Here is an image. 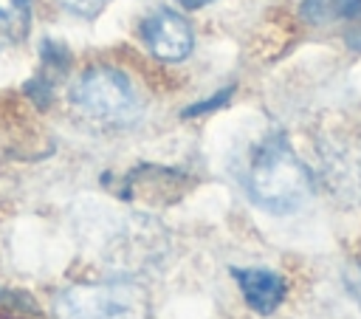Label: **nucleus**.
<instances>
[{
	"label": "nucleus",
	"mask_w": 361,
	"mask_h": 319,
	"mask_svg": "<svg viewBox=\"0 0 361 319\" xmlns=\"http://www.w3.org/2000/svg\"><path fill=\"white\" fill-rule=\"evenodd\" d=\"M243 183L248 198L274 215H290L302 209L313 195L310 169L279 133L265 136L251 150Z\"/></svg>",
	"instance_id": "1"
},
{
	"label": "nucleus",
	"mask_w": 361,
	"mask_h": 319,
	"mask_svg": "<svg viewBox=\"0 0 361 319\" xmlns=\"http://www.w3.org/2000/svg\"><path fill=\"white\" fill-rule=\"evenodd\" d=\"M71 104L73 110L96 124V127H130L141 116V99L133 82L110 68V65H93L87 68L71 88Z\"/></svg>",
	"instance_id": "2"
},
{
	"label": "nucleus",
	"mask_w": 361,
	"mask_h": 319,
	"mask_svg": "<svg viewBox=\"0 0 361 319\" xmlns=\"http://www.w3.org/2000/svg\"><path fill=\"white\" fill-rule=\"evenodd\" d=\"M59 319H152L149 296L130 279L85 282L56 296Z\"/></svg>",
	"instance_id": "3"
},
{
	"label": "nucleus",
	"mask_w": 361,
	"mask_h": 319,
	"mask_svg": "<svg viewBox=\"0 0 361 319\" xmlns=\"http://www.w3.org/2000/svg\"><path fill=\"white\" fill-rule=\"evenodd\" d=\"M141 40L149 48L152 56L161 62H180L192 54L195 34L186 17H180L172 8H155L141 23Z\"/></svg>",
	"instance_id": "4"
},
{
	"label": "nucleus",
	"mask_w": 361,
	"mask_h": 319,
	"mask_svg": "<svg viewBox=\"0 0 361 319\" xmlns=\"http://www.w3.org/2000/svg\"><path fill=\"white\" fill-rule=\"evenodd\" d=\"M231 277L237 279L243 299L257 313H274L285 299V279L276 271L268 268H231Z\"/></svg>",
	"instance_id": "5"
},
{
	"label": "nucleus",
	"mask_w": 361,
	"mask_h": 319,
	"mask_svg": "<svg viewBox=\"0 0 361 319\" xmlns=\"http://www.w3.org/2000/svg\"><path fill=\"white\" fill-rule=\"evenodd\" d=\"M39 54H42V68H39L37 79L31 82V93H34V99H39V104H48L56 79L68 68V51L59 42H42Z\"/></svg>",
	"instance_id": "6"
},
{
	"label": "nucleus",
	"mask_w": 361,
	"mask_h": 319,
	"mask_svg": "<svg viewBox=\"0 0 361 319\" xmlns=\"http://www.w3.org/2000/svg\"><path fill=\"white\" fill-rule=\"evenodd\" d=\"M31 0H0V48L17 45L31 28Z\"/></svg>",
	"instance_id": "7"
},
{
	"label": "nucleus",
	"mask_w": 361,
	"mask_h": 319,
	"mask_svg": "<svg viewBox=\"0 0 361 319\" xmlns=\"http://www.w3.org/2000/svg\"><path fill=\"white\" fill-rule=\"evenodd\" d=\"M299 14L319 25V23H330V20H358L361 17V0H302Z\"/></svg>",
	"instance_id": "8"
},
{
	"label": "nucleus",
	"mask_w": 361,
	"mask_h": 319,
	"mask_svg": "<svg viewBox=\"0 0 361 319\" xmlns=\"http://www.w3.org/2000/svg\"><path fill=\"white\" fill-rule=\"evenodd\" d=\"M65 11H71V14H76V17H85V20H90V17H96L110 0H56Z\"/></svg>",
	"instance_id": "9"
},
{
	"label": "nucleus",
	"mask_w": 361,
	"mask_h": 319,
	"mask_svg": "<svg viewBox=\"0 0 361 319\" xmlns=\"http://www.w3.org/2000/svg\"><path fill=\"white\" fill-rule=\"evenodd\" d=\"M228 96H231V88H226V90H220L217 96H212V99H206V102H200V104H192L183 116H200V113H209V110H217L220 104H226L228 102Z\"/></svg>",
	"instance_id": "10"
},
{
	"label": "nucleus",
	"mask_w": 361,
	"mask_h": 319,
	"mask_svg": "<svg viewBox=\"0 0 361 319\" xmlns=\"http://www.w3.org/2000/svg\"><path fill=\"white\" fill-rule=\"evenodd\" d=\"M347 291H353L358 299H361V263H355V265H350L347 268Z\"/></svg>",
	"instance_id": "11"
},
{
	"label": "nucleus",
	"mask_w": 361,
	"mask_h": 319,
	"mask_svg": "<svg viewBox=\"0 0 361 319\" xmlns=\"http://www.w3.org/2000/svg\"><path fill=\"white\" fill-rule=\"evenodd\" d=\"M180 6H186V8H200V6H209V3H214V0H178Z\"/></svg>",
	"instance_id": "12"
}]
</instances>
